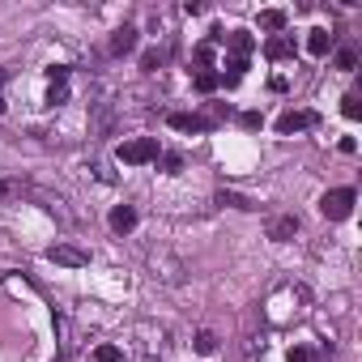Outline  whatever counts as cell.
<instances>
[{
    "label": "cell",
    "mask_w": 362,
    "mask_h": 362,
    "mask_svg": "<svg viewBox=\"0 0 362 362\" xmlns=\"http://www.w3.org/2000/svg\"><path fill=\"white\" fill-rule=\"evenodd\" d=\"M354 200H358V192H354V188H333V192H324L320 209H324V218H328V222H345V218L354 214Z\"/></svg>",
    "instance_id": "6da1fadb"
},
{
    "label": "cell",
    "mask_w": 362,
    "mask_h": 362,
    "mask_svg": "<svg viewBox=\"0 0 362 362\" xmlns=\"http://www.w3.org/2000/svg\"><path fill=\"white\" fill-rule=\"evenodd\" d=\"M158 137H137V141H124L120 145V162L137 167V162H158Z\"/></svg>",
    "instance_id": "7a4b0ae2"
},
{
    "label": "cell",
    "mask_w": 362,
    "mask_h": 362,
    "mask_svg": "<svg viewBox=\"0 0 362 362\" xmlns=\"http://www.w3.org/2000/svg\"><path fill=\"white\" fill-rule=\"evenodd\" d=\"M47 260H51V265H64V269H85L90 256H85L81 247H73V243H56V247L47 251Z\"/></svg>",
    "instance_id": "3957f363"
},
{
    "label": "cell",
    "mask_w": 362,
    "mask_h": 362,
    "mask_svg": "<svg viewBox=\"0 0 362 362\" xmlns=\"http://www.w3.org/2000/svg\"><path fill=\"white\" fill-rule=\"evenodd\" d=\"M116 124V107L111 102H94V111H90V137H107Z\"/></svg>",
    "instance_id": "277c9868"
},
{
    "label": "cell",
    "mask_w": 362,
    "mask_h": 362,
    "mask_svg": "<svg viewBox=\"0 0 362 362\" xmlns=\"http://www.w3.org/2000/svg\"><path fill=\"white\" fill-rule=\"evenodd\" d=\"M294 235H298V218H294V214H281V218L269 222V239L286 243V239H294Z\"/></svg>",
    "instance_id": "5b68a950"
},
{
    "label": "cell",
    "mask_w": 362,
    "mask_h": 362,
    "mask_svg": "<svg viewBox=\"0 0 362 362\" xmlns=\"http://www.w3.org/2000/svg\"><path fill=\"white\" fill-rule=\"evenodd\" d=\"M111 230H116V235H132V230H137V209H132V204L111 209Z\"/></svg>",
    "instance_id": "8992f818"
},
{
    "label": "cell",
    "mask_w": 362,
    "mask_h": 362,
    "mask_svg": "<svg viewBox=\"0 0 362 362\" xmlns=\"http://www.w3.org/2000/svg\"><path fill=\"white\" fill-rule=\"evenodd\" d=\"M222 43H226V47H230V51H235V56H243V60H247V51H251V47H256V43H251V34H247V30H230V34H222Z\"/></svg>",
    "instance_id": "52a82bcc"
},
{
    "label": "cell",
    "mask_w": 362,
    "mask_h": 362,
    "mask_svg": "<svg viewBox=\"0 0 362 362\" xmlns=\"http://www.w3.org/2000/svg\"><path fill=\"white\" fill-rule=\"evenodd\" d=\"M307 124H316V116H307V111H286V116L277 120V132H298V128H307Z\"/></svg>",
    "instance_id": "ba28073f"
},
{
    "label": "cell",
    "mask_w": 362,
    "mask_h": 362,
    "mask_svg": "<svg viewBox=\"0 0 362 362\" xmlns=\"http://www.w3.org/2000/svg\"><path fill=\"white\" fill-rule=\"evenodd\" d=\"M132 47H137V30L132 26H120L116 39H111V56H124V51H132Z\"/></svg>",
    "instance_id": "9c48e42d"
},
{
    "label": "cell",
    "mask_w": 362,
    "mask_h": 362,
    "mask_svg": "<svg viewBox=\"0 0 362 362\" xmlns=\"http://www.w3.org/2000/svg\"><path fill=\"white\" fill-rule=\"evenodd\" d=\"M307 51H312V56H328V51H333V34H328V30H312Z\"/></svg>",
    "instance_id": "30bf717a"
},
{
    "label": "cell",
    "mask_w": 362,
    "mask_h": 362,
    "mask_svg": "<svg viewBox=\"0 0 362 362\" xmlns=\"http://www.w3.org/2000/svg\"><path fill=\"white\" fill-rule=\"evenodd\" d=\"M171 128H183V132H204L209 124H204L200 116H183V111H175V116H171Z\"/></svg>",
    "instance_id": "8fae6325"
},
{
    "label": "cell",
    "mask_w": 362,
    "mask_h": 362,
    "mask_svg": "<svg viewBox=\"0 0 362 362\" xmlns=\"http://www.w3.org/2000/svg\"><path fill=\"white\" fill-rule=\"evenodd\" d=\"M333 64H337L341 73H354V69H358V51H354V47H337V56H333Z\"/></svg>",
    "instance_id": "7c38bea8"
},
{
    "label": "cell",
    "mask_w": 362,
    "mask_h": 362,
    "mask_svg": "<svg viewBox=\"0 0 362 362\" xmlns=\"http://www.w3.org/2000/svg\"><path fill=\"white\" fill-rule=\"evenodd\" d=\"M269 60H286V56H294V43L290 39H269Z\"/></svg>",
    "instance_id": "4fadbf2b"
},
{
    "label": "cell",
    "mask_w": 362,
    "mask_h": 362,
    "mask_svg": "<svg viewBox=\"0 0 362 362\" xmlns=\"http://www.w3.org/2000/svg\"><path fill=\"white\" fill-rule=\"evenodd\" d=\"M26 183L22 179H0V200H22Z\"/></svg>",
    "instance_id": "5bb4252c"
},
{
    "label": "cell",
    "mask_w": 362,
    "mask_h": 362,
    "mask_svg": "<svg viewBox=\"0 0 362 362\" xmlns=\"http://www.w3.org/2000/svg\"><path fill=\"white\" fill-rule=\"evenodd\" d=\"M260 26H265V30H281V26H286V13H281V9H265V13H260Z\"/></svg>",
    "instance_id": "9a60e30c"
},
{
    "label": "cell",
    "mask_w": 362,
    "mask_h": 362,
    "mask_svg": "<svg viewBox=\"0 0 362 362\" xmlns=\"http://www.w3.org/2000/svg\"><path fill=\"white\" fill-rule=\"evenodd\" d=\"M341 111H345L349 120H358V116H362V102H358V94H345V98H341Z\"/></svg>",
    "instance_id": "2e32d148"
},
{
    "label": "cell",
    "mask_w": 362,
    "mask_h": 362,
    "mask_svg": "<svg viewBox=\"0 0 362 362\" xmlns=\"http://www.w3.org/2000/svg\"><path fill=\"white\" fill-rule=\"evenodd\" d=\"M218 349V337L214 333H196V354H214Z\"/></svg>",
    "instance_id": "e0dca14e"
},
{
    "label": "cell",
    "mask_w": 362,
    "mask_h": 362,
    "mask_svg": "<svg viewBox=\"0 0 362 362\" xmlns=\"http://www.w3.org/2000/svg\"><path fill=\"white\" fill-rule=\"evenodd\" d=\"M94 358H98V362H120L124 354H120L116 345H98V349H94Z\"/></svg>",
    "instance_id": "ac0fdd59"
},
{
    "label": "cell",
    "mask_w": 362,
    "mask_h": 362,
    "mask_svg": "<svg viewBox=\"0 0 362 362\" xmlns=\"http://www.w3.org/2000/svg\"><path fill=\"white\" fill-rule=\"evenodd\" d=\"M47 77H51V85H69V69H64V64H51Z\"/></svg>",
    "instance_id": "d6986e66"
},
{
    "label": "cell",
    "mask_w": 362,
    "mask_h": 362,
    "mask_svg": "<svg viewBox=\"0 0 362 362\" xmlns=\"http://www.w3.org/2000/svg\"><path fill=\"white\" fill-rule=\"evenodd\" d=\"M196 85H200V90H214V85H218V73H209V69H200V73H196Z\"/></svg>",
    "instance_id": "ffe728a7"
},
{
    "label": "cell",
    "mask_w": 362,
    "mask_h": 362,
    "mask_svg": "<svg viewBox=\"0 0 362 362\" xmlns=\"http://www.w3.org/2000/svg\"><path fill=\"white\" fill-rule=\"evenodd\" d=\"M158 158H162V171H167V175L179 171V153H158Z\"/></svg>",
    "instance_id": "44dd1931"
},
{
    "label": "cell",
    "mask_w": 362,
    "mask_h": 362,
    "mask_svg": "<svg viewBox=\"0 0 362 362\" xmlns=\"http://www.w3.org/2000/svg\"><path fill=\"white\" fill-rule=\"evenodd\" d=\"M290 362H312V349H302V345L290 349Z\"/></svg>",
    "instance_id": "7402d4cb"
},
{
    "label": "cell",
    "mask_w": 362,
    "mask_h": 362,
    "mask_svg": "<svg viewBox=\"0 0 362 362\" xmlns=\"http://www.w3.org/2000/svg\"><path fill=\"white\" fill-rule=\"evenodd\" d=\"M0 85H5V69H0Z\"/></svg>",
    "instance_id": "603a6c76"
},
{
    "label": "cell",
    "mask_w": 362,
    "mask_h": 362,
    "mask_svg": "<svg viewBox=\"0 0 362 362\" xmlns=\"http://www.w3.org/2000/svg\"><path fill=\"white\" fill-rule=\"evenodd\" d=\"M0 111H5V102H0Z\"/></svg>",
    "instance_id": "cb8c5ba5"
}]
</instances>
